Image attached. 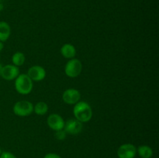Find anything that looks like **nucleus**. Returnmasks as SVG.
Segmentation results:
<instances>
[{
    "label": "nucleus",
    "mask_w": 159,
    "mask_h": 158,
    "mask_svg": "<svg viewBox=\"0 0 159 158\" xmlns=\"http://www.w3.org/2000/svg\"><path fill=\"white\" fill-rule=\"evenodd\" d=\"M75 118L81 122H87L93 117L91 106L85 102H79L75 105L73 109Z\"/></svg>",
    "instance_id": "obj_1"
},
{
    "label": "nucleus",
    "mask_w": 159,
    "mask_h": 158,
    "mask_svg": "<svg viewBox=\"0 0 159 158\" xmlns=\"http://www.w3.org/2000/svg\"><path fill=\"white\" fill-rule=\"evenodd\" d=\"M15 88L20 94H28L32 91L33 81L26 74H19L15 79Z\"/></svg>",
    "instance_id": "obj_2"
},
{
    "label": "nucleus",
    "mask_w": 159,
    "mask_h": 158,
    "mask_svg": "<svg viewBox=\"0 0 159 158\" xmlns=\"http://www.w3.org/2000/svg\"><path fill=\"white\" fill-rule=\"evenodd\" d=\"M34 112V105L29 101H19L13 105V112L20 117H26Z\"/></svg>",
    "instance_id": "obj_3"
},
{
    "label": "nucleus",
    "mask_w": 159,
    "mask_h": 158,
    "mask_svg": "<svg viewBox=\"0 0 159 158\" xmlns=\"http://www.w3.org/2000/svg\"><path fill=\"white\" fill-rule=\"evenodd\" d=\"M82 64L79 59H70L65 67V73L69 77H77L81 74Z\"/></svg>",
    "instance_id": "obj_4"
},
{
    "label": "nucleus",
    "mask_w": 159,
    "mask_h": 158,
    "mask_svg": "<svg viewBox=\"0 0 159 158\" xmlns=\"http://www.w3.org/2000/svg\"><path fill=\"white\" fill-rule=\"evenodd\" d=\"M81 99V94L79 90L75 88H68L64 91L62 99L68 105H75Z\"/></svg>",
    "instance_id": "obj_5"
},
{
    "label": "nucleus",
    "mask_w": 159,
    "mask_h": 158,
    "mask_svg": "<svg viewBox=\"0 0 159 158\" xmlns=\"http://www.w3.org/2000/svg\"><path fill=\"white\" fill-rule=\"evenodd\" d=\"M47 122H48V126L55 132L64 129L65 123L63 118L60 115L56 114V113L50 115L47 119Z\"/></svg>",
    "instance_id": "obj_6"
},
{
    "label": "nucleus",
    "mask_w": 159,
    "mask_h": 158,
    "mask_svg": "<svg viewBox=\"0 0 159 158\" xmlns=\"http://www.w3.org/2000/svg\"><path fill=\"white\" fill-rule=\"evenodd\" d=\"M137 153V149L131 143H124L120 146L117 150L119 158H134Z\"/></svg>",
    "instance_id": "obj_7"
},
{
    "label": "nucleus",
    "mask_w": 159,
    "mask_h": 158,
    "mask_svg": "<svg viewBox=\"0 0 159 158\" xmlns=\"http://www.w3.org/2000/svg\"><path fill=\"white\" fill-rule=\"evenodd\" d=\"M82 128H83L82 122L77 120L76 119H70L67 120L65 123L64 130L66 132V133L77 135L82 132Z\"/></svg>",
    "instance_id": "obj_8"
},
{
    "label": "nucleus",
    "mask_w": 159,
    "mask_h": 158,
    "mask_svg": "<svg viewBox=\"0 0 159 158\" xmlns=\"http://www.w3.org/2000/svg\"><path fill=\"white\" fill-rule=\"evenodd\" d=\"M26 74L33 81H41L46 77V71L43 67L34 65L29 68Z\"/></svg>",
    "instance_id": "obj_9"
},
{
    "label": "nucleus",
    "mask_w": 159,
    "mask_h": 158,
    "mask_svg": "<svg viewBox=\"0 0 159 158\" xmlns=\"http://www.w3.org/2000/svg\"><path fill=\"white\" fill-rule=\"evenodd\" d=\"M20 74L18 67L13 64H7L2 67L1 71V77L6 81L15 80Z\"/></svg>",
    "instance_id": "obj_10"
},
{
    "label": "nucleus",
    "mask_w": 159,
    "mask_h": 158,
    "mask_svg": "<svg viewBox=\"0 0 159 158\" xmlns=\"http://www.w3.org/2000/svg\"><path fill=\"white\" fill-rule=\"evenodd\" d=\"M61 54L65 58L72 59L76 54V49L71 43H65L61 47Z\"/></svg>",
    "instance_id": "obj_11"
},
{
    "label": "nucleus",
    "mask_w": 159,
    "mask_h": 158,
    "mask_svg": "<svg viewBox=\"0 0 159 158\" xmlns=\"http://www.w3.org/2000/svg\"><path fill=\"white\" fill-rule=\"evenodd\" d=\"M11 34L10 26L6 22H0V41L4 42L9 39Z\"/></svg>",
    "instance_id": "obj_12"
},
{
    "label": "nucleus",
    "mask_w": 159,
    "mask_h": 158,
    "mask_svg": "<svg viewBox=\"0 0 159 158\" xmlns=\"http://www.w3.org/2000/svg\"><path fill=\"white\" fill-rule=\"evenodd\" d=\"M137 152L141 158H151L153 156V150L149 146H140L137 150Z\"/></svg>",
    "instance_id": "obj_13"
},
{
    "label": "nucleus",
    "mask_w": 159,
    "mask_h": 158,
    "mask_svg": "<svg viewBox=\"0 0 159 158\" xmlns=\"http://www.w3.org/2000/svg\"><path fill=\"white\" fill-rule=\"evenodd\" d=\"M48 111V105L44 102H37L34 106V112L38 116H43L46 114Z\"/></svg>",
    "instance_id": "obj_14"
},
{
    "label": "nucleus",
    "mask_w": 159,
    "mask_h": 158,
    "mask_svg": "<svg viewBox=\"0 0 159 158\" xmlns=\"http://www.w3.org/2000/svg\"><path fill=\"white\" fill-rule=\"evenodd\" d=\"M25 60V56L24 54L22 52H16L12 55V61L13 65L16 67H20L24 64Z\"/></svg>",
    "instance_id": "obj_15"
},
{
    "label": "nucleus",
    "mask_w": 159,
    "mask_h": 158,
    "mask_svg": "<svg viewBox=\"0 0 159 158\" xmlns=\"http://www.w3.org/2000/svg\"><path fill=\"white\" fill-rule=\"evenodd\" d=\"M55 137L57 138L58 140H64L66 137V132L64 129L58 130V131L55 132Z\"/></svg>",
    "instance_id": "obj_16"
},
{
    "label": "nucleus",
    "mask_w": 159,
    "mask_h": 158,
    "mask_svg": "<svg viewBox=\"0 0 159 158\" xmlns=\"http://www.w3.org/2000/svg\"><path fill=\"white\" fill-rule=\"evenodd\" d=\"M0 158H16V156L12 153L8 151L2 152L1 155H0Z\"/></svg>",
    "instance_id": "obj_17"
},
{
    "label": "nucleus",
    "mask_w": 159,
    "mask_h": 158,
    "mask_svg": "<svg viewBox=\"0 0 159 158\" xmlns=\"http://www.w3.org/2000/svg\"><path fill=\"white\" fill-rule=\"evenodd\" d=\"M43 158H61V157L59 155L56 154V153H48V154L45 155L44 157Z\"/></svg>",
    "instance_id": "obj_18"
},
{
    "label": "nucleus",
    "mask_w": 159,
    "mask_h": 158,
    "mask_svg": "<svg viewBox=\"0 0 159 158\" xmlns=\"http://www.w3.org/2000/svg\"><path fill=\"white\" fill-rule=\"evenodd\" d=\"M3 46H4V45H3L2 42H1V41H0V51H1L3 49Z\"/></svg>",
    "instance_id": "obj_19"
},
{
    "label": "nucleus",
    "mask_w": 159,
    "mask_h": 158,
    "mask_svg": "<svg viewBox=\"0 0 159 158\" xmlns=\"http://www.w3.org/2000/svg\"><path fill=\"white\" fill-rule=\"evenodd\" d=\"M2 64H0V76H1V71H2Z\"/></svg>",
    "instance_id": "obj_20"
},
{
    "label": "nucleus",
    "mask_w": 159,
    "mask_h": 158,
    "mask_svg": "<svg viewBox=\"0 0 159 158\" xmlns=\"http://www.w3.org/2000/svg\"><path fill=\"white\" fill-rule=\"evenodd\" d=\"M1 153H2V150H1V149H0V155H1Z\"/></svg>",
    "instance_id": "obj_21"
}]
</instances>
